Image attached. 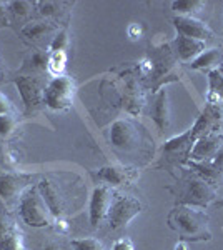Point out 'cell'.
<instances>
[{"instance_id": "1", "label": "cell", "mask_w": 223, "mask_h": 250, "mask_svg": "<svg viewBox=\"0 0 223 250\" xmlns=\"http://www.w3.org/2000/svg\"><path fill=\"white\" fill-rule=\"evenodd\" d=\"M168 224L173 230L180 233L183 242H202L212 239V232L208 229V215L203 208L177 205L168 215Z\"/></svg>"}, {"instance_id": "2", "label": "cell", "mask_w": 223, "mask_h": 250, "mask_svg": "<svg viewBox=\"0 0 223 250\" xmlns=\"http://www.w3.org/2000/svg\"><path fill=\"white\" fill-rule=\"evenodd\" d=\"M217 199V185L213 180L193 172L186 177L183 182V190L180 193V199L177 200L178 205H188V207L205 208Z\"/></svg>"}, {"instance_id": "3", "label": "cell", "mask_w": 223, "mask_h": 250, "mask_svg": "<svg viewBox=\"0 0 223 250\" xmlns=\"http://www.w3.org/2000/svg\"><path fill=\"white\" fill-rule=\"evenodd\" d=\"M19 213L28 227H34V229L48 227L52 224V220H54V217H52L45 200L40 195L37 187L28 188L22 195L19 204Z\"/></svg>"}, {"instance_id": "4", "label": "cell", "mask_w": 223, "mask_h": 250, "mask_svg": "<svg viewBox=\"0 0 223 250\" xmlns=\"http://www.w3.org/2000/svg\"><path fill=\"white\" fill-rule=\"evenodd\" d=\"M75 82L68 75L54 77L43 90V104L52 110H68L74 102Z\"/></svg>"}, {"instance_id": "5", "label": "cell", "mask_w": 223, "mask_h": 250, "mask_svg": "<svg viewBox=\"0 0 223 250\" xmlns=\"http://www.w3.org/2000/svg\"><path fill=\"white\" fill-rule=\"evenodd\" d=\"M142 210H143V205L139 199L130 195H115L107 215L110 229L113 230L125 229Z\"/></svg>"}, {"instance_id": "6", "label": "cell", "mask_w": 223, "mask_h": 250, "mask_svg": "<svg viewBox=\"0 0 223 250\" xmlns=\"http://www.w3.org/2000/svg\"><path fill=\"white\" fill-rule=\"evenodd\" d=\"M113 192L107 185H99L93 188L90 197V205H88V217H90V224L93 229H97L102 224L103 219H107L110 205L113 202Z\"/></svg>"}, {"instance_id": "7", "label": "cell", "mask_w": 223, "mask_h": 250, "mask_svg": "<svg viewBox=\"0 0 223 250\" xmlns=\"http://www.w3.org/2000/svg\"><path fill=\"white\" fill-rule=\"evenodd\" d=\"M223 148V134L220 132H212L208 135H203L197 140L190 152L188 162H210L215 159V155Z\"/></svg>"}, {"instance_id": "8", "label": "cell", "mask_w": 223, "mask_h": 250, "mask_svg": "<svg viewBox=\"0 0 223 250\" xmlns=\"http://www.w3.org/2000/svg\"><path fill=\"white\" fill-rule=\"evenodd\" d=\"M173 27H175L177 34L182 37L195 39V40H205L213 37V32L210 29L208 23H205L202 19L198 17H185V15H177L173 17Z\"/></svg>"}, {"instance_id": "9", "label": "cell", "mask_w": 223, "mask_h": 250, "mask_svg": "<svg viewBox=\"0 0 223 250\" xmlns=\"http://www.w3.org/2000/svg\"><path fill=\"white\" fill-rule=\"evenodd\" d=\"M110 142L120 150H132L139 144V130L130 120L119 119L110 127Z\"/></svg>"}, {"instance_id": "10", "label": "cell", "mask_w": 223, "mask_h": 250, "mask_svg": "<svg viewBox=\"0 0 223 250\" xmlns=\"http://www.w3.org/2000/svg\"><path fill=\"white\" fill-rule=\"evenodd\" d=\"M14 82L17 85L20 99H22L27 112H30L32 108H35L40 104H43V90L45 88H42L37 79L28 77V75H20V77H15Z\"/></svg>"}, {"instance_id": "11", "label": "cell", "mask_w": 223, "mask_h": 250, "mask_svg": "<svg viewBox=\"0 0 223 250\" xmlns=\"http://www.w3.org/2000/svg\"><path fill=\"white\" fill-rule=\"evenodd\" d=\"M197 140L198 139H197V135L193 134V130L188 128V130L183 132L182 135H177V137H173V139L167 140L163 147H162V152H163V155H167V159L188 160L190 152H192Z\"/></svg>"}, {"instance_id": "12", "label": "cell", "mask_w": 223, "mask_h": 250, "mask_svg": "<svg viewBox=\"0 0 223 250\" xmlns=\"http://www.w3.org/2000/svg\"><path fill=\"white\" fill-rule=\"evenodd\" d=\"M37 188H39L40 195L43 197V200H45L52 217H54V219H60L63 213V199H62V195H60L59 187H57L54 182H50V180L43 179L42 182L39 184Z\"/></svg>"}, {"instance_id": "13", "label": "cell", "mask_w": 223, "mask_h": 250, "mask_svg": "<svg viewBox=\"0 0 223 250\" xmlns=\"http://www.w3.org/2000/svg\"><path fill=\"white\" fill-rule=\"evenodd\" d=\"M173 50H175V55L183 62H188V60H195L202 52L205 50V42L202 40H195V39H188V37H182V35H177V39L173 40Z\"/></svg>"}, {"instance_id": "14", "label": "cell", "mask_w": 223, "mask_h": 250, "mask_svg": "<svg viewBox=\"0 0 223 250\" xmlns=\"http://www.w3.org/2000/svg\"><path fill=\"white\" fill-rule=\"evenodd\" d=\"M152 119L160 130H167L170 125V102L167 88H162L155 97V102L152 107Z\"/></svg>"}, {"instance_id": "15", "label": "cell", "mask_w": 223, "mask_h": 250, "mask_svg": "<svg viewBox=\"0 0 223 250\" xmlns=\"http://www.w3.org/2000/svg\"><path fill=\"white\" fill-rule=\"evenodd\" d=\"M97 179L100 182H103L107 187H120V185H125L128 180L133 177V173L130 168H119V167H102L99 172L95 173Z\"/></svg>"}, {"instance_id": "16", "label": "cell", "mask_w": 223, "mask_h": 250, "mask_svg": "<svg viewBox=\"0 0 223 250\" xmlns=\"http://www.w3.org/2000/svg\"><path fill=\"white\" fill-rule=\"evenodd\" d=\"M188 165L195 172L200 173V175H203L206 179H210L215 182V180H218L223 175V148L215 155L213 160H210V162H202V164L188 162Z\"/></svg>"}, {"instance_id": "17", "label": "cell", "mask_w": 223, "mask_h": 250, "mask_svg": "<svg viewBox=\"0 0 223 250\" xmlns=\"http://www.w3.org/2000/svg\"><path fill=\"white\" fill-rule=\"evenodd\" d=\"M223 60V48H208V50H203L200 55L192 60L190 67L193 70H208V68L215 67L217 63H220Z\"/></svg>"}, {"instance_id": "18", "label": "cell", "mask_w": 223, "mask_h": 250, "mask_svg": "<svg viewBox=\"0 0 223 250\" xmlns=\"http://www.w3.org/2000/svg\"><path fill=\"white\" fill-rule=\"evenodd\" d=\"M20 190V179L14 173H0V197L5 200L15 197Z\"/></svg>"}, {"instance_id": "19", "label": "cell", "mask_w": 223, "mask_h": 250, "mask_svg": "<svg viewBox=\"0 0 223 250\" xmlns=\"http://www.w3.org/2000/svg\"><path fill=\"white\" fill-rule=\"evenodd\" d=\"M172 9L175 10L178 15L197 17V14L203 12L205 2H200V0H177V2H172Z\"/></svg>"}, {"instance_id": "20", "label": "cell", "mask_w": 223, "mask_h": 250, "mask_svg": "<svg viewBox=\"0 0 223 250\" xmlns=\"http://www.w3.org/2000/svg\"><path fill=\"white\" fill-rule=\"evenodd\" d=\"M65 67H67V54L65 52H50L47 60V70L50 72L54 77H62L65 75Z\"/></svg>"}, {"instance_id": "21", "label": "cell", "mask_w": 223, "mask_h": 250, "mask_svg": "<svg viewBox=\"0 0 223 250\" xmlns=\"http://www.w3.org/2000/svg\"><path fill=\"white\" fill-rule=\"evenodd\" d=\"M208 94L223 99V68L217 67L208 72Z\"/></svg>"}, {"instance_id": "22", "label": "cell", "mask_w": 223, "mask_h": 250, "mask_svg": "<svg viewBox=\"0 0 223 250\" xmlns=\"http://www.w3.org/2000/svg\"><path fill=\"white\" fill-rule=\"evenodd\" d=\"M70 245H72V249H74V250H105L102 242H100L99 239H93V237L74 239Z\"/></svg>"}, {"instance_id": "23", "label": "cell", "mask_w": 223, "mask_h": 250, "mask_svg": "<svg viewBox=\"0 0 223 250\" xmlns=\"http://www.w3.org/2000/svg\"><path fill=\"white\" fill-rule=\"evenodd\" d=\"M50 30V25L43 22H30L27 23L22 29V34L28 39H40L42 35H45L47 32Z\"/></svg>"}, {"instance_id": "24", "label": "cell", "mask_w": 223, "mask_h": 250, "mask_svg": "<svg viewBox=\"0 0 223 250\" xmlns=\"http://www.w3.org/2000/svg\"><path fill=\"white\" fill-rule=\"evenodd\" d=\"M0 250H25L23 249V242L20 233L15 230H12L5 239L0 240Z\"/></svg>"}, {"instance_id": "25", "label": "cell", "mask_w": 223, "mask_h": 250, "mask_svg": "<svg viewBox=\"0 0 223 250\" xmlns=\"http://www.w3.org/2000/svg\"><path fill=\"white\" fill-rule=\"evenodd\" d=\"M32 7H34V3L19 0V2H10L9 3V12L14 15L15 19H23V17H27V15L30 14Z\"/></svg>"}, {"instance_id": "26", "label": "cell", "mask_w": 223, "mask_h": 250, "mask_svg": "<svg viewBox=\"0 0 223 250\" xmlns=\"http://www.w3.org/2000/svg\"><path fill=\"white\" fill-rule=\"evenodd\" d=\"M15 125H17V120L12 114L0 115V137H3V139L10 137L12 132L15 130Z\"/></svg>"}, {"instance_id": "27", "label": "cell", "mask_w": 223, "mask_h": 250, "mask_svg": "<svg viewBox=\"0 0 223 250\" xmlns=\"http://www.w3.org/2000/svg\"><path fill=\"white\" fill-rule=\"evenodd\" d=\"M67 43H68L67 32L65 30L59 32V34L54 37V40H52V43H50V52H65Z\"/></svg>"}, {"instance_id": "28", "label": "cell", "mask_w": 223, "mask_h": 250, "mask_svg": "<svg viewBox=\"0 0 223 250\" xmlns=\"http://www.w3.org/2000/svg\"><path fill=\"white\" fill-rule=\"evenodd\" d=\"M60 7H62V3H59V2H40L39 3V10L43 17L57 15L60 12Z\"/></svg>"}, {"instance_id": "29", "label": "cell", "mask_w": 223, "mask_h": 250, "mask_svg": "<svg viewBox=\"0 0 223 250\" xmlns=\"http://www.w3.org/2000/svg\"><path fill=\"white\" fill-rule=\"evenodd\" d=\"M47 60L48 57H45L42 52H35V54L32 55V67L39 68V70H43V68H47Z\"/></svg>"}, {"instance_id": "30", "label": "cell", "mask_w": 223, "mask_h": 250, "mask_svg": "<svg viewBox=\"0 0 223 250\" xmlns=\"http://www.w3.org/2000/svg\"><path fill=\"white\" fill-rule=\"evenodd\" d=\"M12 230H14V225L7 220L5 215H2V213H0V240L5 239V237L9 235Z\"/></svg>"}, {"instance_id": "31", "label": "cell", "mask_w": 223, "mask_h": 250, "mask_svg": "<svg viewBox=\"0 0 223 250\" xmlns=\"http://www.w3.org/2000/svg\"><path fill=\"white\" fill-rule=\"evenodd\" d=\"M112 250H133V245L128 239H119L113 244Z\"/></svg>"}, {"instance_id": "32", "label": "cell", "mask_w": 223, "mask_h": 250, "mask_svg": "<svg viewBox=\"0 0 223 250\" xmlns=\"http://www.w3.org/2000/svg\"><path fill=\"white\" fill-rule=\"evenodd\" d=\"M10 102L3 94H0V115H5V114H10Z\"/></svg>"}, {"instance_id": "33", "label": "cell", "mask_w": 223, "mask_h": 250, "mask_svg": "<svg viewBox=\"0 0 223 250\" xmlns=\"http://www.w3.org/2000/svg\"><path fill=\"white\" fill-rule=\"evenodd\" d=\"M9 25V19H7V5L0 2V27Z\"/></svg>"}, {"instance_id": "34", "label": "cell", "mask_w": 223, "mask_h": 250, "mask_svg": "<svg viewBox=\"0 0 223 250\" xmlns=\"http://www.w3.org/2000/svg\"><path fill=\"white\" fill-rule=\"evenodd\" d=\"M128 34H130L132 39H137L140 35V27L137 25V23H132L130 29H128Z\"/></svg>"}, {"instance_id": "35", "label": "cell", "mask_w": 223, "mask_h": 250, "mask_svg": "<svg viewBox=\"0 0 223 250\" xmlns=\"http://www.w3.org/2000/svg\"><path fill=\"white\" fill-rule=\"evenodd\" d=\"M175 250H186V244H185L183 240H182V242H178V244L175 245Z\"/></svg>"}, {"instance_id": "36", "label": "cell", "mask_w": 223, "mask_h": 250, "mask_svg": "<svg viewBox=\"0 0 223 250\" xmlns=\"http://www.w3.org/2000/svg\"><path fill=\"white\" fill-rule=\"evenodd\" d=\"M215 207H217V208H223V199L217 200V202H215Z\"/></svg>"}, {"instance_id": "37", "label": "cell", "mask_w": 223, "mask_h": 250, "mask_svg": "<svg viewBox=\"0 0 223 250\" xmlns=\"http://www.w3.org/2000/svg\"><path fill=\"white\" fill-rule=\"evenodd\" d=\"M222 68H223V67H222Z\"/></svg>"}]
</instances>
